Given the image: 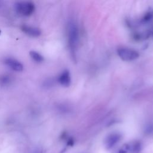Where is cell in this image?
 <instances>
[{
	"instance_id": "1",
	"label": "cell",
	"mask_w": 153,
	"mask_h": 153,
	"mask_svg": "<svg viewBox=\"0 0 153 153\" xmlns=\"http://www.w3.org/2000/svg\"><path fill=\"white\" fill-rule=\"evenodd\" d=\"M68 43L70 51L74 57L78 41V29L74 23L71 22L68 27Z\"/></svg>"
},
{
	"instance_id": "2",
	"label": "cell",
	"mask_w": 153,
	"mask_h": 153,
	"mask_svg": "<svg viewBox=\"0 0 153 153\" xmlns=\"http://www.w3.org/2000/svg\"><path fill=\"white\" fill-rule=\"evenodd\" d=\"M15 8L17 13L24 16L31 15L35 10L34 4L31 1H19L15 3Z\"/></svg>"
},
{
	"instance_id": "3",
	"label": "cell",
	"mask_w": 153,
	"mask_h": 153,
	"mask_svg": "<svg viewBox=\"0 0 153 153\" xmlns=\"http://www.w3.org/2000/svg\"><path fill=\"white\" fill-rule=\"evenodd\" d=\"M117 54L124 61H132L139 57V53L130 48H122L117 50Z\"/></svg>"
},
{
	"instance_id": "4",
	"label": "cell",
	"mask_w": 153,
	"mask_h": 153,
	"mask_svg": "<svg viewBox=\"0 0 153 153\" xmlns=\"http://www.w3.org/2000/svg\"><path fill=\"white\" fill-rule=\"evenodd\" d=\"M5 64L10 69L17 72L22 71L23 65L17 60L13 58H7L4 60Z\"/></svg>"
},
{
	"instance_id": "5",
	"label": "cell",
	"mask_w": 153,
	"mask_h": 153,
	"mask_svg": "<svg viewBox=\"0 0 153 153\" xmlns=\"http://www.w3.org/2000/svg\"><path fill=\"white\" fill-rule=\"evenodd\" d=\"M20 28L23 32L25 33L27 35H29V36L32 37H38L41 34L40 29L36 27L23 25L22 26H21Z\"/></svg>"
},
{
	"instance_id": "6",
	"label": "cell",
	"mask_w": 153,
	"mask_h": 153,
	"mask_svg": "<svg viewBox=\"0 0 153 153\" xmlns=\"http://www.w3.org/2000/svg\"><path fill=\"white\" fill-rule=\"evenodd\" d=\"M59 83L65 87H68L70 85L71 83V76L70 73L67 70L64 71L60 75L58 79Z\"/></svg>"
},
{
	"instance_id": "7",
	"label": "cell",
	"mask_w": 153,
	"mask_h": 153,
	"mask_svg": "<svg viewBox=\"0 0 153 153\" xmlns=\"http://www.w3.org/2000/svg\"><path fill=\"white\" fill-rule=\"evenodd\" d=\"M29 54L32 59L36 62L40 63L44 61L43 56L37 52L31 51L29 52Z\"/></svg>"
},
{
	"instance_id": "8",
	"label": "cell",
	"mask_w": 153,
	"mask_h": 153,
	"mask_svg": "<svg viewBox=\"0 0 153 153\" xmlns=\"http://www.w3.org/2000/svg\"><path fill=\"white\" fill-rule=\"evenodd\" d=\"M11 81L10 77L9 75H4L0 77V84L3 86H6L10 83Z\"/></svg>"
},
{
	"instance_id": "9",
	"label": "cell",
	"mask_w": 153,
	"mask_h": 153,
	"mask_svg": "<svg viewBox=\"0 0 153 153\" xmlns=\"http://www.w3.org/2000/svg\"><path fill=\"white\" fill-rule=\"evenodd\" d=\"M31 153H42V151L40 148H35Z\"/></svg>"
},
{
	"instance_id": "10",
	"label": "cell",
	"mask_w": 153,
	"mask_h": 153,
	"mask_svg": "<svg viewBox=\"0 0 153 153\" xmlns=\"http://www.w3.org/2000/svg\"><path fill=\"white\" fill-rule=\"evenodd\" d=\"M0 34H1V31H0Z\"/></svg>"
}]
</instances>
